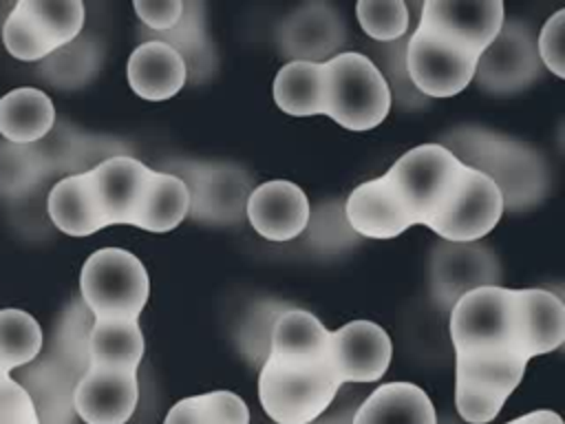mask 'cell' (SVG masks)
<instances>
[{"instance_id": "cell-1", "label": "cell", "mask_w": 565, "mask_h": 424, "mask_svg": "<svg viewBox=\"0 0 565 424\" xmlns=\"http://www.w3.org/2000/svg\"><path fill=\"white\" fill-rule=\"evenodd\" d=\"M437 144L466 168L488 177L501 192L503 210H527L547 194V166L521 139L481 126H459L448 130Z\"/></svg>"}, {"instance_id": "cell-2", "label": "cell", "mask_w": 565, "mask_h": 424, "mask_svg": "<svg viewBox=\"0 0 565 424\" xmlns=\"http://www.w3.org/2000/svg\"><path fill=\"white\" fill-rule=\"evenodd\" d=\"M448 329L455 356L525 360L516 340L514 289L494 285L468 292L452 305Z\"/></svg>"}, {"instance_id": "cell-3", "label": "cell", "mask_w": 565, "mask_h": 424, "mask_svg": "<svg viewBox=\"0 0 565 424\" xmlns=\"http://www.w3.org/2000/svg\"><path fill=\"white\" fill-rule=\"evenodd\" d=\"M463 172L466 166L444 146L422 144L404 152L384 174L413 223L428 227L452 201Z\"/></svg>"}, {"instance_id": "cell-4", "label": "cell", "mask_w": 565, "mask_h": 424, "mask_svg": "<svg viewBox=\"0 0 565 424\" xmlns=\"http://www.w3.org/2000/svg\"><path fill=\"white\" fill-rule=\"evenodd\" d=\"M179 177L188 190V216L203 225H238L254 190V177L232 161L168 159L161 168Z\"/></svg>"}, {"instance_id": "cell-5", "label": "cell", "mask_w": 565, "mask_h": 424, "mask_svg": "<svg viewBox=\"0 0 565 424\" xmlns=\"http://www.w3.org/2000/svg\"><path fill=\"white\" fill-rule=\"evenodd\" d=\"M327 113L347 130H371L380 126L393 102L388 86L369 55L344 51L324 62Z\"/></svg>"}, {"instance_id": "cell-6", "label": "cell", "mask_w": 565, "mask_h": 424, "mask_svg": "<svg viewBox=\"0 0 565 424\" xmlns=\"http://www.w3.org/2000/svg\"><path fill=\"white\" fill-rule=\"evenodd\" d=\"M79 294L93 318H139L150 294L148 272L132 252L104 247L86 258Z\"/></svg>"}, {"instance_id": "cell-7", "label": "cell", "mask_w": 565, "mask_h": 424, "mask_svg": "<svg viewBox=\"0 0 565 424\" xmlns=\"http://www.w3.org/2000/svg\"><path fill=\"white\" fill-rule=\"evenodd\" d=\"M258 371V398L276 424L316 422L329 411L342 386L331 362L291 369L265 360Z\"/></svg>"}, {"instance_id": "cell-8", "label": "cell", "mask_w": 565, "mask_h": 424, "mask_svg": "<svg viewBox=\"0 0 565 424\" xmlns=\"http://www.w3.org/2000/svg\"><path fill=\"white\" fill-rule=\"evenodd\" d=\"M479 53L422 24L408 35L406 66L411 82L424 97H452L472 80Z\"/></svg>"}, {"instance_id": "cell-9", "label": "cell", "mask_w": 565, "mask_h": 424, "mask_svg": "<svg viewBox=\"0 0 565 424\" xmlns=\"http://www.w3.org/2000/svg\"><path fill=\"white\" fill-rule=\"evenodd\" d=\"M430 298L439 311H450L452 305L468 292L501 285L503 269L499 256L483 243L439 241L430 250L428 263Z\"/></svg>"}, {"instance_id": "cell-10", "label": "cell", "mask_w": 565, "mask_h": 424, "mask_svg": "<svg viewBox=\"0 0 565 424\" xmlns=\"http://www.w3.org/2000/svg\"><path fill=\"white\" fill-rule=\"evenodd\" d=\"M525 360L455 356V406L463 422H492L519 386Z\"/></svg>"}, {"instance_id": "cell-11", "label": "cell", "mask_w": 565, "mask_h": 424, "mask_svg": "<svg viewBox=\"0 0 565 424\" xmlns=\"http://www.w3.org/2000/svg\"><path fill=\"white\" fill-rule=\"evenodd\" d=\"M543 73L536 35L523 20H503L497 38L481 51L477 84L494 95H510L534 84Z\"/></svg>"}, {"instance_id": "cell-12", "label": "cell", "mask_w": 565, "mask_h": 424, "mask_svg": "<svg viewBox=\"0 0 565 424\" xmlns=\"http://www.w3.org/2000/svg\"><path fill=\"white\" fill-rule=\"evenodd\" d=\"M347 42V24L329 2H307L287 13L276 26V44L289 62L324 64Z\"/></svg>"}, {"instance_id": "cell-13", "label": "cell", "mask_w": 565, "mask_h": 424, "mask_svg": "<svg viewBox=\"0 0 565 424\" xmlns=\"http://www.w3.org/2000/svg\"><path fill=\"white\" fill-rule=\"evenodd\" d=\"M501 214L503 199L497 186L481 172L466 168L452 201L428 227L444 241L472 243L494 230Z\"/></svg>"}, {"instance_id": "cell-14", "label": "cell", "mask_w": 565, "mask_h": 424, "mask_svg": "<svg viewBox=\"0 0 565 424\" xmlns=\"http://www.w3.org/2000/svg\"><path fill=\"white\" fill-rule=\"evenodd\" d=\"M137 400V369L88 367L73 391V409L84 424H126Z\"/></svg>"}, {"instance_id": "cell-15", "label": "cell", "mask_w": 565, "mask_h": 424, "mask_svg": "<svg viewBox=\"0 0 565 424\" xmlns=\"http://www.w3.org/2000/svg\"><path fill=\"white\" fill-rule=\"evenodd\" d=\"M393 342L388 333L371 320H351L331 331L329 360L340 380L344 382H375L391 364Z\"/></svg>"}, {"instance_id": "cell-16", "label": "cell", "mask_w": 565, "mask_h": 424, "mask_svg": "<svg viewBox=\"0 0 565 424\" xmlns=\"http://www.w3.org/2000/svg\"><path fill=\"white\" fill-rule=\"evenodd\" d=\"M419 9L417 24L433 29L479 55L497 38L505 20L501 0H426Z\"/></svg>"}, {"instance_id": "cell-17", "label": "cell", "mask_w": 565, "mask_h": 424, "mask_svg": "<svg viewBox=\"0 0 565 424\" xmlns=\"http://www.w3.org/2000/svg\"><path fill=\"white\" fill-rule=\"evenodd\" d=\"M31 150L44 168L46 177L55 172H62L64 177L86 172L110 157L130 155L126 144L119 139L86 135L73 124L57 119L40 141L31 144Z\"/></svg>"}, {"instance_id": "cell-18", "label": "cell", "mask_w": 565, "mask_h": 424, "mask_svg": "<svg viewBox=\"0 0 565 424\" xmlns=\"http://www.w3.org/2000/svg\"><path fill=\"white\" fill-rule=\"evenodd\" d=\"M309 199L291 181L274 179L256 186L245 205V219L267 241H291L305 232Z\"/></svg>"}, {"instance_id": "cell-19", "label": "cell", "mask_w": 565, "mask_h": 424, "mask_svg": "<svg viewBox=\"0 0 565 424\" xmlns=\"http://www.w3.org/2000/svg\"><path fill=\"white\" fill-rule=\"evenodd\" d=\"M150 170L132 155L110 157L88 170L106 225H132Z\"/></svg>"}, {"instance_id": "cell-20", "label": "cell", "mask_w": 565, "mask_h": 424, "mask_svg": "<svg viewBox=\"0 0 565 424\" xmlns=\"http://www.w3.org/2000/svg\"><path fill=\"white\" fill-rule=\"evenodd\" d=\"M139 38L141 42H161L177 51L185 64V84L199 86L214 77L218 68V55L207 35L205 4L199 0L183 2V13L172 29L148 31L141 26Z\"/></svg>"}, {"instance_id": "cell-21", "label": "cell", "mask_w": 565, "mask_h": 424, "mask_svg": "<svg viewBox=\"0 0 565 424\" xmlns=\"http://www.w3.org/2000/svg\"><path fill=\"white\" fill-rule=\"evenodd\" d=\"M344 214L362 239H393L415 225L386 174L360 183L344 199Z\"/></svg>"}, {"instance_id": "cell-22", "label": "cell", "mask_w": 565, "mask_h": 424, "mask_svg": "<svg viewBox=\"0 0 565 424\" xmlns=\"http://www.w3.org/2000/svg\"><path fill=\"white\" fill-rule=\"evenodd\" d=\"M519 353L530 360L552 353L565 338V305L550 289H514Z\"/></svg>"}, {"instance_id": "cell-23", "label": "cell", "mask_w": 565, "mask_h": 424, "mask_svg": "<svg viewBox=\"0 0 565 424\" xmlns=\"http://www.w3.org/2000/svg\"><path fill=\"white\" fill-rule=\"evenodd\" d=\"M329 340L331 331L320 322L318 316L307 309L291 307L276 320L267 360L291 369L320 367L331 362Z\"/></svg>"}, {"instance_id": "cell-24", "label": "cell", "mask_w": 565, "mask_h": 424, "mask_svg": "<svg viewBox=\"0 0 565 424\" xmlns=\"http://www.w3.org/2000/svg\"><path fill=\"white\" fill-rule=\"evenodd\" d=\"M351 424H437V413L422 386L388 382L358 404Z\"/></svg>"}, {"instance_id": "cell-25", "label": "cell", "mask_w": 565, "mask_h": 424, "mask_svg": "<svg viewBox=\"0 0 565 424\" xmlns=\"http://www.w3.org/2000/svg\"><path fill=\"white\" fill-rule=\"evenodd\" d=\"M128 84L141 99L163 102L185 86V64L161 42H141L128 57Z\"/></svg>"}, {"instance_id": "cell-26", "label": "cell", "mask_w": 565, "mask_h": 424, "mask_svg": "<svg viewBox=\"0 0 565 424\" xmlns=\"http://www.w3.org/2000/svg\"><path fill=\"white\" fill-rule=\"evenodd\" d=\"M46 210L53 225L68 236H88L106 227L88 170L62 177L49 192Z\"/></svg>"}, {"instance_id": "cell-27", "label": "cell", "mask_w": 565, "mask_h": 424, "mask_svg": "<svg viewBox=\"0 0 565 424\" xmlns=\"http://www.w3.org/2000/svg\"><path fill=\"white\" fill-rule=\"evenodd\" d=\"M55 124L51 97L33 86H20L0 97V135L9 144L31 146Z\"/></svg>"}, {"instance_id": "cell-28", "label": "cell", "mask_w": 565, "mask_h": 424, "mask_svg": "<svg viewBox=\"0 0 565 424\" xmlns=\"http://www.w3.org/2000/svg\"><path fill=\"white\" fill-rule=\"evenodd\" d=\"M146 342L139 318H93L88 336L90 367L139 369Z\"/></svg>"}, {"instance_id": "cell-29", "label": "cell", "mask_w": 565, "mask_h": 424, "mask_svg": "<svg viewBox=\"0 0 565 424\" xmlns=\"http://www.w3.org/2000/svg\"><path fill=\"white\" fill-rule=\"evenodd\" d=\"M276 106L294 117L327 113L324 64L287 62L274 77Z\"/></svg>"}, {"instance_id": "cell-30", "label": "cell", "mask_w": 565, "mask_h": 424, "mask_svg": "<svg viewBox=\"0 0 565 424\" xmlns=\"http://www.w3.org/2000/svg\"><path fill=\"white\" fill-rule=\"evenodd\" d=\"M188 208L190 197L183 181L170 172L150 170L132 225L154 234L170 232L188 216Z\"/></svg>"}, {"instance_id": "cell-31", "label": "cell", "mask_w": 565, "mask_h": 424, "mask_svg": "<svg viewBox=\"0 0 565 424\" xmlns=\"http://www.w3.org/2000/svg\"><path fill=\"white\" fill-rule=\"evenodd\" d=\"M93 327V314L79 300H73L53 329L51 347L46 351V360L66 371L71 378L79 380L90 362H88V336Z\"/></svg>"}, {"instance_id": "cell-32", "label": "cell", "mask_w": 565, "mask_h": 424, "mask_svg": "<svg viewBox=\"0 0 565 424\" xmlns=\"http://www.w3.org/2000/svg\"><path fill=\"white\" fill-rule=\"evenodd\" d=\"M102 64V44L90 33H79L73 42L55 49L40 64V75L60 88L88 84Z\"/></svg>"}, {"instance_id": "cell-33", "label": "cell", "mask_w": 565, "mask_h": 424, "mask_svg": "<svg viewBox=\"0 0 565 424\" xmlns=\"http://www.w3.org/2000/svg\"><path fill=\"white\" fill-rule=\"evenodd\" d=\"M291 307L296 305L280 298H256L249 303L236 327V349L247 364L263 367L269 356L276 320Z\"/></svg>"}, {"instance_id": "cell-34", "label": "cell", "mask_w": 565, "mask_h": 424, "mask_svg": "<svg viewBox=\"0 0 565 424\" xmlns=\"http://www.w3.org/2000/svg\"><path fill=\"white\" fill-rule=\"evenodd\" d=\"M163 424H249V409L241 395L218 389L179 400Z\"/></svg>"}, {"instance_id": "cell-35", "label": "cell", "mask_w": 565, "mask_h": 424, "mask_svg": "<svg viewBox=\"0 0 565 424\" xmlns=\"http://www.w3.org/2000/svg\"><path fill=\"white\" fill-rule=\"evenodd\" d=\"M305 243L322 256H333L349 252L362 243L344 214V199H327L316 208H309V219L305 225Z\"/></svg>"}, {"instance_id": "cell-36", "label": "cell", "mask_w": 565, "mask_h": 424, "mask_svg": "<svg viewBox=\"0 0 565 424\" xmlns=\"http://www.w3.org/2000/svg\"><path fill=\"white\" fill-rule=\"evenodd\" d=\"M406 46H408V35L395 42L373 44L371 49L373 57L369 60L375 64V68L384 77L391 93V102H395L402 110H422L430 106V99L424 97L411 82L408 66H406Z\"/></svg>"}, {"instance_id": "cell-37", "label": "cell", "mask_w": 565, "mask_h": 424, "mask_svg": "<svg viewBox=\"0 0 565 424\" xmlns=\"http://www.w3.org/2000/svg\"><path fill=\"white\" fill-rule=\"evenodd\" d=\"M42 329L22 309H0V362L11 373L31 364L42 351Z\"/></svg>"}, {"instance_id": "cell-38", "label": "cell", "mask_w": 565, "mask_h": 424, "mask_svg": "<svg viewBox=\"0 0 565 424\" xmlns=\"http://www.w3.org/2000/svg\"><path fill=\"white\" fill-rule=\"evenodd\" d=\"M55 49L73 42L84 29V4L79 0H20Z\"/></svg>"}, {"instance_id": "cell-39", "label": "cell", "mask_w": 565, "mask_h": 424, "mask_svg": "<svg viewBox=\"0 0 565 424\" xmlns=\"http://www.w3.org/2000/svg\"><path fill=\"white\" fill-rule=\"evenodd\" d=\"M2 42L9 55L22 62H42L55 51V44L38 26V22L26 13L22 2H15L11 13L2 24Z\"/></svg>"}, {"instance_id": "cell-40", "label": "cell", "mask_w": 565, "mask_h": 424, "mask_svg": "<svg viewBox=\"0 0 565 424\" xmlns=\"http://www.w3.org/2000/svg\"><path fill=\"white\" fill-rule=\"evenodd\" d=\"M355 15L364 33L377 44L408 35L411 9L402 0H360L355 4Z\"/></svg>"}, {"instance_id": "cell-41", "label": "cell", "mask_w": 565, "mask_h": 424, "mask_svg": "<svg viewBox=\"0 0 565 424\" xmlns=\"http://www.w3.org/2000/svg\"><path fill=\"white\" fill-rule=\"evenodd\" d=\"M42 179H46L44 168L33 155L31 146H18L0 141V194L22 197L29 194Z\"/></svg>"}, {"instance_id": "cell-42", "label": "cell", "mask_w": 565, "mask_h": 424, "mask_svg": "<svg viewBox=\"0 0 565 424\" xmlns=\"http://www.w3.org/2000/svg\"><path fill=\"white\" fill-rule=\"evenodd\" d=\"M0 424H40L26 389L11 375L0 380Z\"/></svg>"}, {"instance_id": "cell-43", "label": "cell", "mask_w": 565, "mask_h": 424, "mask_svg": "<svg viewBox=\"0 0 565 424\" xmlns=\"http://www.w3.org/2000/svg\"><path fill=\"white\" fill-rule=\"evenodd\" d=\"M563 22L565 11L558 9L554 15L547 18L539 38H536V53L541 64L552 71L556 77H565V53H563Z\"/></svg>"}, {"instance_id": "cell-44", "label": "cell", "mask_w": 565, "mask_h": 424, "mask_svg": "<svg viewBox=\"0 0 565 424\" xmlns=\"http://www.w3.org/2000/svg\"><path fill=\"white\" fill-rule=\"evenodd\" d=\"M132 9L141 20L143 29L168 31L179 22L183 13V2L181 0H137Z\"/></svg>"}, {"instance_id": "cell-45", "label": "cell", "mask_w": 565, "mask_h": 424, "mask_svg": "<svg viewBox=\"0 0 565 424\" xmlns=\"http://www.w3.org/2000/svg\"><path fill=\"white\" fill-rule=\"evenodd\" d=\"M358 404H360V402L347 400V402H342L338 409H333V411H329V413H322V415L318 417V424H351Z\"/></svg>"}, {"instance_id": "cell-46", "label": "cell", "mask_w": 565, "mask_h": 424, "mask_svg": "<svg viewBox=\"0 0 565 424\" xmlns=\"http://www.w3.org/2000/svg\"><path fill=\"white\" fill-rule=\"evenodd\" d=\"M505 424H563L561 415L554 413V411H547V409H539V411H532V413H525L516 420H510Z\"/></svg>"}, {"instance_id": "cell-47", "label": "cell", "mask_w": 565, "mask_h": 424, "mask_svg": "<svg viewBox=\"0 0 565 424\" xmlns=\"http://www.w3.org/2000/svg\"><path fill=\"white\" fill-rule=\"evenodd\" d=\"M4 375H11V373H9V371H7V369H4V367H2V362H0V380H2V378H4Z\"/></svg>"}, {"instance_id": "cell-48", "label": "cell", "mask_w": 565, "mask_h": 424, "mask_svg": "<svg viewBox=\"0 0 565 424\" xmlns=\"http://www.w3.org/2000/svg\"><path fill=\"white\" fill-rule=\"evenodd\" d=\"M311 424H318V420H316V422H311Z\"/></svg>"}]
</instances>
